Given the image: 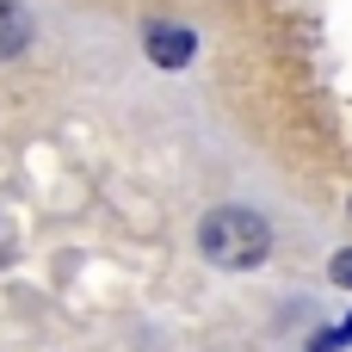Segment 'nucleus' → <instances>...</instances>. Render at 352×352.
<instances>
[{"label":"nucleus","instance_id":"39448f33","mask_svg":"<svg viewBox=\"0 0 352 352\" xmlns=\"http://www.w3.org/2000/svg\"><path fill=\"white\" fill-rule=\"evenodd\" d=\"M334 285H346V291H352V248H346V254H334Z\"/></svg>","mask_w":352,"mask_h":352},{"label":"nucleus","instance_id":"7ed1b4c3","mask_svg":"<svg viewBox=\"0 0 352 352\" xmlns=\"http://www.w3.org/2000/svg\"><path fill=\"white\" fill-rule=\"evenodd\" d=\"M25 43H31V12L19 0H0V62H12Z\"/></svg>","mask_w":352,"mask_h":352},{"label":"nucleus","instance_id":"423d86ee","mask_svg":"<svg viewBox=\"0 0 352 352\" xmlns=\"http://www.w3.org/2000/svg\"><path fill=\"white\" fill-rule=\"evenodd\" d=\"M0 260H6V229H0Z\"/></svg>","mask_w":352,"mask_h":352},{"label":"nucleus","instance_id":"f03ea898","mask_svg":"<svg viewBox=\"0 0 352 352\" xmlns=\"http://www.w3.org/2000/svg\"><path fill=\"white\" fill-rule=\"evenodd\" d=\"M192 50H198V37H192L186 25H148V56H155L161 68H186Z\"/></svg>","mask_w":352,"mask_h":352},{"label":"nucleus","instance_id":"20e7f679","mask_svg":"<svg viewBox=\"0 0 352 352\" xmlns=\"http://www.w3.org/2000/svg\"><path fill=\"white\" fill-rule=\"evenodd\" d=\"M352 340V316L340 322V328H328V334H316V346H346Z\"/></svg>","mask_w":352,"mask_h":352},{"label":"nucleus","instance_id":"f257e3e1","mask_svg":"<svg viewBox=\"0 0 352 352\" xmlns=\"http://www.w3.org/2000/svg\"><path fill=\"white\" fill-rule=\"evenodd\" d=\"M198 248H204V260L223 266V272H254V266L272 254V229H266L260 210L223 204V210H210V217L198 223Z\"/></svg>","mask_w":352,"mask_h":352}]
</instances>
